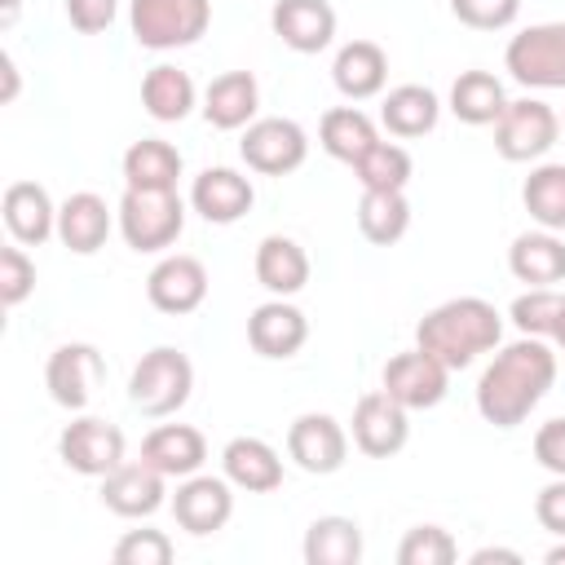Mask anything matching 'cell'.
<instances>
[{
    "label": "cell",
    "mask_w": 565,
    "mask_h": 565,
    "mask_svg": "<svg viewBox=\"0 0 565 565\" xmlns=\"http://www.w3.org/2000/svg\"><path fill=\"white\" fill-rule=\"evenodd\" d=\"M534 459H539L547 472L565 477V415L547 419V424L534 433Z\"/></svg>",
    "instance_id": "obj_43"
},
{
    "label": "cell",
    "mask_w": 565,
    "mask_h": 565,
    "mask_svg": "<svg viewBox=\"0 0 565 565\" xmlns=\"http://www.w3.org/2000/svg\"><path fill=\"white\" fill-rule=\"evenodd\" d=\"M57 455L66 468L84 472V477H106L110 468L124 463V433L97 415H79L62 428L57 437Z\"/></svg>",
    "instance_id": "obj_12"
},
{
    "label": "cell",
    "mask_w": 565,
    "mask_h": 565,
    "mask_svg": "<svg viewBox=\"0 0 565 565\" xmlns=\"http://www.w3.org/2000/svg\"><path fill=\"white\" fill-rule=\"evenodd\" d=\"M503 62L525 88H565V22H534L516 31Z\"/></svg>",
    "instance_id": "obj_6"
},
{
    "label": "cell",
    "mask_w": 565,
    "mask_h": 565,
    "mask_svg": "<svg viewBox=\"0 0 565 565\" xmlns=\"http://www.w3.org/2000/svg\"><path fill=\"white\" fill-rule=\"evenodd\" d=\"M406 415H411V411H406L393 393H384V388L362 393V397L353 402V446H358L362 455H371V459L397 455V450L406 446V437H411V419H406Z\"/></svg>",
    "instance_id": "obj_10"
},
{
    "label": "cell",
    "mask_w": 565,
    "mask_h": 565,
    "mask_svg": "<svg viewBox=\"0 0 565 565\" xmlns=\"http://www.w3.org/2000/svg\"><path fill=\"white\" fill-rule=\"evenodd\" d=\"M305 340H309V322L296 305H287V296L256 305L247 318V344L260 358H296Z\"/></svg>",
    "instance_id": "obj_19"
},
{
    "label": "cell",
    "mask_w": 565,
    "mask_h": 565,
    "mask_svg": "<svg viewBox=\"0 0 565 565\" xmlns=\"http://www.w3.org/2000/svg\"><path fill=\"white\" fill-rule=\"evenodd\" d=\"M437 115H441V102H437V93L424 88V84H397V88H388V97H384V106H380L384 128H388L393 137H402V141L433 132V128H437Z\"/></svg>",
    "instance_id": "obj_28"
},
{
    "label": "cell",
    "mask_w": 565,
    "mask_h": 565,
    "mask_svg": "<svg viewBox=\"0 0 565 565\" xmlns=\"http://www.w3.org/2000/svg\"><path fill=\"white\" fill-rule=\"evenodd\" d=\"M221 463H225V477L252 494H269L282 486V459L260 437H230L221 450Z\"/></svg>",
    "instance_id": "obj_26"
},
{
    "label": "cell",
    "mask_w": 565,
    "mask_h": 565,
    "mask_svg": "<svg viewBox=\"0 0 565 565\" xmlns=\"http://www.w3.org/2000/svg\"><path fill=\"white\" fill-rule=\"evenodd\" d=\"M260 106V84L252 71H221L203 93V119L221 132L247 128Z\"/></svg>",
    "instance_id": "obj_21"
},
{
    "label": "cell",
    "mask_w": 565,
    "mask_h": 565,
    "mask_svg": "<svg viewBox=\"0 0 565 565\" xmlns=\"http://www.w3.org/2000/svg\"><path fill=\"white\" fill-rule=\"evenodd\" d=\"M547 565H565V543H556V547H547V556H543Z\"/></svg>",
    "instance_id": "obj_48"
},
{
    "label": "cell",
    "mask_w": 565,
    "mask_h": 565,
    "mask_svg": "<svg viewBox=\"0 0 565 565\" xmlns=\"http://www.w3.org/2000/svg\"><path fill=\"white\" fill-rule=\"evenodd\" d=\"M57 238L75 252V256H93L106 238H110V207L102 194L79 190L57 207Z\"/></svg>",
    "instance_id": "obj_27"
},
{
    "label": "cell",
    "mask_w": 565,
    "mask_h": 565,
    "mask_svg": "<svg viewBox=\"0 0 565 565\" xmlns=\"http://www.w3.org/2000/svg\"><path fill=\"white\" fill-rule=\"evenodd\" d=\"M132 35L141 49H185L212 22V0H132Z\"/></svg>",
    "instance_id": "obj_5"
},
{
    "label": "cell",
    "mask_w": 565,
    "mask_h": 565,
    "mask_svg": "<svg viewBox=\"0 0 565 565\" xmlns=\"http://www.w3.org/2000/svg\"><path fill=\"white\" fill-rule=\"evenodd\" d=\"M331 79L349 102H366L388 79V53L375 40H349L331 62Z\"/></svg>",
    "instance_id": "obj_24"
},
{
    "label": "cell",
    "mask_w": 565,
    "mask_h": 565,
    "mask_svg": "<svg viewBox=\"0 0 565 565\" xmlns=\"http://www.w3.org/2000/svg\"><path fill=\"white\" fill-rule=\"evenodd\" d=\"M18 22V0H0V26L9 31Z\"/></svg>",
    "instance_id": "obj_47"
},
{
    "label": "cell",
    "mask_w": 565,
    "mask_h": 565,
    "mask_svg": "<svg viewBox=\"0 0 565 565\" xmlns=\"http://www.w3.org/2000/svg\"><path fill=\"white\" fill-rule=\"evenodd\" d=\"M561 309H565V296L556 287H530L512 300V322L521 327V335H552Z\"/></svg>",
    "instance_id": "obj_38"
},
{
    "label": "cell",
    "mask_w": 565,
    "mask_h": 565,
    "mask_svg": "<svg viewBox=\"0 0 565 565\" xmlns=\"http://www.w3.org/2000/svg\"><path fill=\"white\" fill-rule=\"evenodd\" d=\"M552 340L565 349V309H561V318H556V331H552Z\"/></svg>",
    "instance_id": "obj_49"
},
{
    "label": "cell",
    "mask_w": 565,
    "mask_h": 565,
    "mask_svg": "<svg viewBox=\"0 0 565 565\" xmlns=\"http://www.w3.org/2000/svg\"><path fill=\"white\" fill-rule=\"evenodd\" d=\"M181 154L163 137H141L124 150V181L132 190H177Z\"/></svg>",
    "instance_id": "obj_30"
},
{
    "label": "cell",
    "mask_w": 565,
    "mask_h": 565,
    "mask_svg": "<svg viewBox=\"0 0 565 565\" xmlns=\"http://www.w3.org/2000/svg\"><path fill=\"white\" fill-rule=\"evenodd\" d=\"M190 203H194V212H199L203 221H212V225H234L238 216L252 212L256 190H252V181H247L243 172H234V168H203V172L194 177V185H190Z\"/></svg>",
    "instance_id": "obj_16"
},
{
    "label": "cell",
    "mask_w": 565,
    "mask_h": 565,
    "mask_svg": "<svg viewBox=\"0 0 565 565\" xmlns=\"http://www.w3.org/2000/svg\"><path fill=\"white\" fill-rule=\"evenodd\" d=\"M252 269H256V282H260L265 291H274V296H296V291L309 282V256H305V247H300L296 238H287V234H265V238L256 243Z\"/></svg>",
    "instance_id": "obj_25"
},
{
    "label": "cell",
    "mask_w": 565,
    "mask_h": 565,
    "mask_svg": "<svg viewBox=\"0 0 565 565\" xmlns=\"http://www.w3.org/2000/svg\"><path fill=\"white\" fill-rule=\"evenodd\" d=\"M115 9H119V0H66V22L84 35H97L115 22Z\"/></svg>",
    "instance_id": "obj_42"
},
{
    "label": "cell",
    "mask_w": 565,
    "mask_h": 565,
    "mask_svg": "<svg viewBox=\"0 0 565 565\" xmlns=\"http://www.w3.org/2000/svg\"><path fill=\"white\" fill-rule=\"evenodd\" d=\"M238 154L252 172L260 177H287L305 163L309 154V137L296 119H282V115H269V119H252L243 141H238Z\"/></svg>",
    "instance_id": "obj_8"
},
{
    "label": "cell",
    "mask_w": 565,
    "mask_h": 565,
    "mask_svg": "<svg viewBox=\"0 0 565 565\" xmlns=\"http://www.w3.org/2000/svg\"><path fill=\"white\" fill-rule=\"evenodd\" d=\"M146 296L159 313H190L203 305L207 296V269L199 256H185V252H172L163 256L150 278H146Z\"/></svg>",
    "instance_id": "obj_14"
},
{
    "label": "cell",
    "mask_w": 565,
    "mask_h": 565,
    "mask_svg": "<svg viewBox=\"0 0 565 565\" xmlns=\"http://www.w3.org/2000/svg\"><path fill=\"white\" fill-rule=\"evenodd\" d=\"M141 106L159 119V124H177L190 115L194 106V79L181 66H150L141 79Z\"/></svg>",
    "instance_id": "obj_33"
},
{
    "label": "cell",
    "mask_w": 565,
    "mask_h": 565,
    "mask_svg": "<svg viewBox=\"0 0 565 565\" xmlns=\"http://www.w3.org/2000/svg\"><path fill=\"white\" fill-rule=\"evenodd\" d=\"M102 375H106L102 353H97L93 344H84V340L57 344V349L49 353V362H44V388H49V397H53L57 406H66V411H84L88 397H93V388L102 384Z\"/></svg>",
    "instance_id": "obj_11"
},
{
    "label": "cell",
    "mask_w": 565,
    "mask_h": 565,
    "mask_svg": "<svg viewBox=\"0 0 565 565\" xmlns=\"http://www.w3.org/2000/svg\"><path fill=\"white\" fill-rule=\"evenodd\" d=\"M415 172V159L406 146L397 141H375L358 163H353V177L362 181V190H406Z\"/></svg>",
    "instance_id": "obj_36"
},
{
    "label": "cell",
    "mask_w": 565,
    "mask_h": 565,
    "mask_svg": "<svg viewBox=\"0 0 565 565\" xmlns=\"http://www.w3.org/2000/svg\"><path fill=\"white\" fill-rule=\"evenodd\" d=\"M362 530L349 516H318L305 530V565H358Z\"/></svg>",
    "instance_id": "obj_32"
},
{
    "label": "cell",
    "mask_w": 565,
    "mask_h": 565,
    "mask_svg": "<svg viewBox=\"0 0 565 565\" xmlns=\"http://www.w3.org/2000/svg\"><path fill=\"white\" fill-rule=\"evenodd\" d=\"M35 291V265L22 247H0V305L13 309Z\"/></svg>",
    "instance_id": "obj_40"
},
{
    "label": "cell",
    "mask_w": 565,
    "mask_h": 565,
    "mask_svg": "<svg viewBox=\"0 0 565 565\" xmlns=\"http://www.w3.org/2000/svg\"><path fill=\"white\" fill-rule=\"evenodd\" d=\"M163 481L168 477L146 459H124L102 477V503L115 516H150L163 503Z\"/></svg>",
    "instance_id": "obj_17"
},
{
    "label": "cell",
    "mask_w": 565,
    "mask_h": 565,
    "mask_svg": "<svg viewBox=\"0 0 565 565\" xmlns=\"http://www.w3.org/2000/svg\"><path fill=\"white\" fill-rule=\"evenodd\" d=\"M287 455H291L305 472L327 477V472H335V468L344 463L349 437H344V428H340L331 415L305 411V415H296L291 428H287Z\"/></svg>",
    "instance_id": "obj_13"
},
{
    "label": "cell",
    "mask_w": 565,
    "mask_h": 565,
    "mask_svg": "<svg viewBox=\"0 0 565 565\" xmlns=\"http://www.w3.org/2000/svg\"><path fill=\"white\" fill-rule=\"evenodd\" d=\"M446 384H450V366L441 358H433L428 349H402L384 362V393H393L406 411H428L446 397Z\"/></svg>",
    "instance_id": "obj_9"
},
{
    "label": "cell",
    "mask_w": 565,
    "mask_h": 565,
    "mask_svg": "<svg viewBox=\"0 0 565 565\" xmlns=\"http://www.w3.org/2000/svg\"><path fill=\"white\" fill-rule=\"evenodd\" d=\"M141 459L150 468H159L163 477H190L203 468L207 459V441L194 424H159L146 433L141 441Z\"/></svg>",
    "instance_id": "obj_22"
},
{
    "label": "cell",
    "mask_w": 565,
    "mask_h": 565,
    "mask_svg": "<svg viewBox=\"0 0 565 565\" xmlns=\"http://www.w3.org/2000/svg\"><path fill=\"white\" fill-rule=\"evenodd\" d=\"M0 212H4V225L9 234L22 243V247H40L53 230H57V207L49 199V190L40 181H9L4 199H0Z\"/></svg>",
    "instance_id": "obj_20"
},
{
    "label": "cell",
    "mask_w": 565,
    "mask_h": 565,
    "mask_svg": "<svg viewBox=\"0 0 565 565\" xmlns=\"http://www.w3.org/2000/svg\"><path fill=\"white\" fill-rule=\"evenodd\" d=\"M508 97H503V84L490 75V71H459V79L450 84V110L455 119L481 128V124H494L503 115Z\"/></svg>",
    "instance_id": "obj_34"
},
{
    "label": "cell",
    "mask_w": 565,
    "mask_h": 565,
    "mask_svg": "<svg viewBox=\"0 0 565 565\" xmlns=\"http://www.w3.org/2000/svg\"><path fill=\"white\" fill-rule=\"evenodd\" d=\"M110 556H115V565H168L172 539L163 530H128Z\"/></svg>",
    "instance_id": "obj_39"
},
{
    "label": "cell",
    "mask_w": 565,
    "mask_h": 565,
    "mask_svg": "<svg viewBox=\"0 0 565 565\" xmlns=\"http://www.w3.org/2000/svg\"><path fill=\"white\" fill-rule=\"evenodd\" d=\"M472 565H521V556L512 547H477Z\"/></svg>",
    "instance_id": "obj_46"
},
{
    "label": "cell",
    "mask_w": 565,
    "mask_h": 565,
    "mask_svg": "<svg viewBox=\"0 0 565 565\" xmlns=\"http://www.w3.org/2000/svg\"><path fill=\"white\" fill-rule=\"evenodd\" d=\"M561 137V119L547 102H534V97H521V102H508L503 115L494 119V150L508 159V163H530L539 154H547Z\"/></svg>",
    "instance_id": "obj_7"
},
{
    "label": "cell",
    "mask_w": 565,
    "mask_h": 565,
    "mask_svg": "<svg viewBox=\"0 0 565 565\" xmlns=\"http://www.w3.org/2000/svg\"><path fill=\"white\" fill-rule=\"evenodd\" d=\"M185 230V203L177 190H124L119 199V234L132 252H163Z\"/></svg>",
    "instance_id": "obj_4"
},
{
    "label": "cell",
    "mask_w": 565,
    "mask_h": 565,
    "mask_svg": "<svg viewBox=\"0 0 565 565\" xmlns=\"http://www.w3.org/2000/svg\"><path fill=\"white\" fill-rule=\"evenodd\" d=\"M274 35L296 53H322L335 35V9L327 0H274L269 9Z\"/></svg>",
    "instance_id": "obj_18"
},
{
    "label": "cell",
    "mask_w": 565,
    "mask_h": 565,
    "mask_svg": "<svg viewBox=\"0 0 565 565\" xmlns=\"http://www.w3.org/2000/svg\"><path fill=\"white\" fill-rule=\"evenodd\" d=\"M508 269L530 287H556L565 282V243L556 230H525L508 247Z\"/></svg>",
    "instance_id": "obj_23"
},
{
    "label": "cell",
    "mask_w": 565,
    "mask_h": 565,
    "mask_svg": "<svg viewBox=\"0 0 565 565\" xmlns=\"http://www.w3.org/2000/svg\"><path fill=\"white\" fill-rule=\"evenodd\" d=\"M556 353L539 335H521L494 353V362L477 380V411L494 428H516L552 388Z\"/></svg>",
    "instance_id": "obj_1"
},
{
    "label": "cell",
    "mask_w": 565,
    "mask_h": 565,
    "mask_svg": "<svg viewBox=\"0 0 565 565\" xmlns=\"http://www.w3.org/2000/svg\"><path fill=\"white\" fill-rule=\"evenodd\" d=\"M521 203L543 230H565V163L534 168L521 185Z\"/></svg>",
    "instance_id": "obj_35"
},
{
    "label": "cell",
    "mask_w": 565,
    "mask_h": 565,
    "mask_svg": "<svg viewBox=\"0 0 565 565\" xmlns=\"http://www.w3.org/2000/svg\"><path fill=\"white\" fill-rule=\"evenodd\" d=\"M234 512V494H230V477H199L190 472L177 494H172V516L181 530L190 534H216Z\"/></svg>",
    "instance_id": "obj_15"
},
{
    "label": "cell",
    "mask_w": 565,
    "mask_h": 565,
    "mask_svg": "<svg viewBox=\"0 0 565 565\" xmlns=\"http://www.w3.org/2000/svg\"><path fill=\"white\" fill-rule=\"evenodd\" d=\"M534 516H539L543 530H552V534L565 539V477H556V481H547V486L539 490V499H534Z\"/></svg>",
    "instance_id": "obj_44"
},
{
    "label": "cell",
    "mask_w": 565,
    "mask_h": 565,
    "mask_svg": "<svg viewBox=\"0 0 565 565\" xmlns=\"http://www.w3.org/2000/svg\"><path fill=\"white\" fill-rule=\"evenodd\" d=\"M459 547L441 525H411L397 543V565H455Z\"/></svg>",
    "instance_id": "obj_37"
},
{
    "label": "cell",
    "mask_w": 565,
    "mask_h": 565,
    "mask_svg": "<svg viewBox=\"0 0 565 565\" xmlns=\"http://www.w3.org/2000/svg\"><path fill=\"white\" fill-rule=\"evenodd\" d=\"M503 335V318L490 300L481 296H455L441 300L437 309H428L415 327V344L428 349L433 358H441L450 371L468 366L477 353H490Z\"/></svg>",
    "instance_id": "obj_2"
},
{
    "label": "cell",
    "mask_w": 565,
    "mask_h": 565,
    "mask_svg": "<svg viewBox=\"0 0 565 565\" xmlns=\"http://www.w3.org/2000/svg\"><path fill=\"white\" fill-rule=\"evenodd\" d=\"M411 225V203H406V190H362L358 199V230L366 243L375 247H388L406 234Z\"/></svg>",
    "instance_id": "obj_31"
},
{
    "label": "cell",
    "mask_w": 565,
    "mask_h": 565,
    "mask_svg": "<svg viewBox=\"0 0 565 565\" xmlns=\"http://www.w3.org/2000/svg\"><path fill=\"white\" fill-rule=\"evenodd\" d=\"M18 88H22V79H18V66H13V57H9V53H0V102L9 106V102L18 97Z\"/></svg>",
    "instance_id": "obj_45"
},
{
    "label": "cell",
    "mask_w": 565,
    "mask_h": 565,
    "mask_svg": "<svg viewBox=\"0 0 565 565\" xmlns=\"http://www.w3.org/2000/svg\"><path fill=\"white\" fill-rule=\"evenodd\" d=\"M450 13L472 31H499V26L516 22L521 0H450Z\"/></svg>",
    "instance_id": "obj_41"
},
{
    "label": "cell",
    "mask_w": 565,
    "mask_h": 565,
    "mask_svg": "<svg viewBox=\"0 0 565 565\" xmlns=\"http://www.w3.org/2000/svg\"><path fill=\"white\" fill-rule=\"evenodd\" d=\"M318 141H322V150L331 154V159H340V163H358L375 141H380V132H375V124L358 110V106H331V110H322V119H318Z\"/></svg>",
    "instance_id": "obj_29"
},
{
    "label": "cell",
    "mask_w": 565,
    "mask_h": 565,
    "mask_svg": "<svg viewBox=\"0 0 565 565\" xmlns=\"http://www.w3.org/2000/svg\"><path fill=\"white\" fill-rule=\"evenodd\" d=\"M190 388H194V366L172 344H159V349L141 353V362L128 375V402L141 415H154V419L181 411L190 402Z\"/></svg>",
    "instance_id": "obj_3"
}]
</instances>
